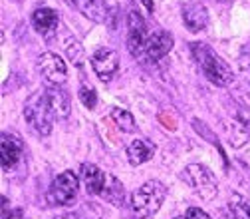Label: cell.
Returning a JSON list of instances; mask_svg holds the SVG:
<instances>
[{
  "label": "cell",
  "instance_id": "20",
  "mask_svg": "<svg viewBox=\"0 0 250 219\" xmlns=\"http://www.w3.org/2000/svg\"><path fill=\"white\" fill-rule=\"evenodd\" d=\"M78 94H80L82 104H83L87 110H93V108L98 106V92H96V88H93L91 84H82Z\"/></svg>",
  "mask_w": 250,
  "mask_h": 219
},
{
  "label": "cell",
  "instance_id": "8",
  "mask_svg": "<svg viewBox=\"0 0 250 219\" xmlns=\"http://www.w3.org/2000/svg\"><path fill=\"white\" fill-rule=\"evenodd\" d=\"M38 70L42 72V76L48 80V84H56V86H64L66 78H68V68L66 62L62 60L58 54L54 52H44L38 58Z\"/></svg>",
  "mask_w": 250,
  "mask_h": 219
},
{
  "label": "cell",
  "instance_id": "23",
  "mask_svg": "<svg viewBox=\"0 0 250 219\" xmlns=\"http://www.w3.org/2000/svg\"><path fill=\"white\" fill-rule=\"evenodd\" d=\"M185 217L187 219H210L208 213H205L199 207H189V209H187V213H185Z\"/></svg>",
  "mask_w": 250,
  "mask_h": 219
},
{
  "label": "cell",
  "instance_id": "1",
  "mask_svg": "<svg viewBox=\"0 0 250 219\" xmlns=\"http://www.w3.org/2000/svg\"><path fill=\"white\" fill-rule=\"evenodd\" d=\"M191 54L197 62V66L201 68V72L205 74V78L208 82H212L214 86L227 88L234 82V74H232L230 66L210 46H207L203 42H193L191 44Z\"/></svg>",
  "mask_w": 250,
  "mask_h": 219
},
{
  "label": "cell",
  "instance_id": "16",
  "mask_svg": "<svg viewBox=\"0 0 250 219\" xmlns=\"http://www.w3.org/2000/svg\"><path fill=\"white\" fill-rule=\"evenodd\" d=\"M125 153H127V162L131 166H143L155 155V144L147 140H133L125 149Z\"/></svg>",
  "mask_w": 250,
  "mask_h": 219
},
{
  "label": "cell",
  "instance_id": "25",
  "mask_svg": "<svg viewBox=\"0 0 250 219\" xmlns=\"http://www.w3.org/2000/svg\"><path fill=\"white\" fill-rule=\"evenodd\" d=\"M175 219H187V217H175Z\"/></svg>",
  "mask_w": 250,
  "mask_h": 219
},
{
  "label": "cell",
  "instance_id": "7",
  "mask_svg": "<svg viewBox=\"0 0 250 219\" xmlns=\"http://www.w3.org/2000/svg\"><path fill=\"white\" fill-rule=\"evenodd\" d=\"M173 44H175V40L167 30H153V32H149V38L145 42L141 60L143 62H159L173 50Z\"/></svg>",
  "mask_w": 250,
  "mask_h": 219
},
{
  "label": "cell",
  "instance_id": "14",
  "mask_svg": "<svg viewBox=\"0 0 250 219\" xmlns=\"http://www.w3.org/2000/svg\"><path fill=\"white\" fill-rule=\"evenodd\" d=\"M82 181L85 185V190L89 195H102L105 190V183H107V173L102 171L98 166L93 164H82Z\"/></svg>",
  "mask_w": 250,
  "mask_h": 219
},
{
  "label": "cell",
  "instance_id": "3",
  "mask_svg": "<svg viewBox=\"0 0 250 219\" xmlns=\"http://www.w3.org/2000/svg\"><path fill=\"white\" fill-rule=\"evenodd\" d=\"M165 197H167V187L157 179H149L133 192L131 211L137 219H151L161 209Z\"/></svg>",
  "mask_w": 250,
  "mask_h": 219
},
{
  "label": "cell",
  "instance_id": "22",
  "mask_svg": "<svg viewBox=\"0 0 250 219\" xmlns=\"http://www.w3.org/2000/svg\"><path fill=\"white\" fill-rule=\"evenodd\" d=\"M2 219H24L22 209H8L6 197H2Z\"/></svg>",
  "mask_w": 250,
  "mask_h": 219
},
{
  "label": "cell",
  "instance_id": "12",
  "mask_svg": "<svg viewBox=\"0 0 250 219\" xmlns=\"http://www.w3.org/2000/svg\"><path fill=\"white\" fill-rule=\"evenodd\" d=\"M181 16L189 32H201L208 24V10L201 2H187L181 10Z\"/></svg>",
  "mask_w": 250,
  "mask_h": 219
},
{
  "label": "cell",
  "instance_id": "18",
  "mask_svg": "<svg viewBox=\"0 0 250 219\" xmlns=\"http://www.w3.org/2000/svg\"><path fill=\"white\" fill-rule=\"evenodd\" d=\"M229 213L232 219H250V199L240 194H232L229 199Z\"/></svg>",
  "mask_w": 250,
  "mask_h": 219
},
{
  "label": "cell",
  "instance_id": "21",
  "mask_svg": "<svg viewBox=\"0 0 250 219\" xmlns=\"http://www.w3.org/2000/svg\"><path fill=\"white\" fill-rule=\"evenodd\" d=\"M66 54H68V58L74 62L76 66H82V62H83V46L76 38H68V42H66Z\"/></svg>",
  "mask_w": 250,
  "mask_h": 219
},
{
  "label": "cell",
  "instance_id": "2",
  "mask_svg": "<svg viewBox=\"0 0 250 219\" xmlns=\"http://www.w3.org/2000/svg\"><path fill=\"white\" fill-rule=\"evenodd\" d=\"M24 118L28 126L32 128L40 136H50L54 122H56V112L54 106L48 98L46 90L44 92H34L26 102H24Z\"/></svg>",
  "mask_w": 250,
  "mask_h": 219
},
{
  "label": "cell",
  "instance_id": "4",
  "mask_svg": "<svg viewBox=\"0 0 250 219\" xmlns=\"http://www.w3.org/2000/svg\"><path fill=\"white\" fill-rule=\"evenodd\" d=\"M78 190H80V177L72 170H66L50 183L48 192H46V199L52 207L70 205L76 199Z\"/></svg>",
  "mask_w": 250,
  "mask_h": 219
},
{
  "label": "cell",
  "instance_id": "10",
  "mask_svg": "<svg viewBox=\"0 0 250 219\" xmlns=\"http://www.w3.org/2000/svg\"><path fill=\"white\" fill-rule=\"evenodd\" d=\"M64 2L78 10L82 16L89 18L91 22H98V24H107L109 22V8L105 2H102V0H64Z\"/></svg>",
  "mask_w": 250,
  "mask_h": 219
},
{
  "label": "cell",
  "instance_id": "5",
  "mask_svg": "<svg viewBox=\"0 0 250 219\" xmlns=\"http://www.w3.org/2000/svg\"><path fill=\"white\" fill-rule=\"evenodd\" d=\"M183 177L185 181L189 183L193 190L207 201H210L216 194H218V183L212 175V171L201 164H191V166H187L185 171H183Z\"/></svg>",
  "mask_w": 250,
  "mask_h": 219
},
{
  "label": "cell",
  "instance_id": "11",
  "mask_svg": "<svg viewBox=\"0 0 250 219\" xmlns=\"http://www.w3.org/2000/svg\"><path fill=\"white\" fill-rule=\"evenodd\" d=\"M22 153H24V146L18 136L8 134V132L0 134V160H2L4 171H10L20 162Z\"/></svg>",
  "mask_w": 250,
  "mask_h": 219
},
{
  "label": "cell",
  "instance_id": "13",
  "mask_svg": "<svg viewBox=\"0 0 250 219\" xmlns=\"http://www.w3.org/2000/svg\"><path fill=\"white\" fill-rule=\"evenodd\" d=\"M58 24H60V16L54 8H48V6H40L32 12V26L34 30L44 36V38H52L58 30Z\"/></svg>",
  "mask_w": 250,
  "mask_h": 219
},
{
  "label": "cell",
  "instance_id": "19",
  "mask_svg": "<svg viewBox=\"0 0 250 219\" xmlns=\"http://www.w3.org/2000/svg\"><path fill=\"white\" fill-rule=\"evenodd\" d=\"M111 120L115 122V126L121 132H135L137 130V122L133 118V114L125 108H113L111 110Z\"/></svg>",
  "mask_w": 250,
  "mask_h": 219
},
{
  "label": "cell",
  "instance_id": "26",
  "mask_svg": "<svg viewBox=\"0 0 250 219\" xmlns=\"http://www.w3.org/2000/svg\"><path fill=\"white\" fill-rule=\"evenodd\" d=\"M58 219H64V217H58Z\"/></svg>",
  "mask_w": 250,
  "mask_h": 219
},
{
  "label": "cell",
  "instance_id": "15",
  "mask_svg": "<svg viewBox=\"0 0 250 219\" xmlns=\"http://www.w3.org/2000/svg\"><path fill=\"white\" fill-rule=\"evenodd\" d=\"M46 94L54 106V112L60 120H66L70 116V110H72V100H70V94L62 88V86H56V84H48L46 86Z\"/></svg>",
  "mask_w": 250,
  "mask_h": 219
},
{
  "label": "cell",
  "instance_id": "9",
  "mask_svg": "<svg viewBox=\"0 0 250 219\" xmlns=\"http://www.w3.org/2000/svg\"><path fill=\"white\" fill-rule=\"evenodd\" d=\"M91 68L100 80L109 82L119 70V54L111 48H100L91 56Z\"/></svg>",
  "mask_w": 250,
  "mask_h": 219
},
{
  "label": "cell",
  "instance_id": "6",
  "mask_svg": "<svg viewBox=\"0 0 250 219\" xmlns=\"http://www.w3.org/2000/svg\"><path fill=\"white\" fill-rule=\"evenodd\" d=\"M147 38H149L147 22L139 14V10H133L131 8L127 12V50H129V54L141 60Z\"/></svg>",
  "mask_w": 250,
  "mask_h": 219
},
{
  "label": "cell",
  "instance_id": "24",
  "mask_svg": "<svg viewBox=\"0 0 250 219\" xmlns=\"http://www.w3.org/2000/svg\"><path fill=\"white\" fill-rule=\"evenodd\" d=\"M137 2H139V4H141V6H143V8L147 10V12H149V14H151V12L155 10V4H153V0H137Z\"/></svg>",
  "mask_w": 250,
  "mask_h": 219
},
{
  "label": "cell",
  "instance_id": "17",
  "mask_svg": "<svg viewBox=\"0 0 250 219\" xmlns=\"http://www.w3.org/2000/svg\"><path fill=\"white\" fill-rule=\"evenodd\" d=\"M123 195H125L123 183L119 179H115L113 175H107V183H105V190H104L102 197L119 207V205H123Z\"/></svg>",
  "mask_w": 250,
  "mask_h": 219
}]
</instances>
